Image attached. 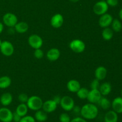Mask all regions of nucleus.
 <instances>
[{"instance_id": "obj_40", "label": "nucleus", "mask_w": 122, "mask_h": 122, "mask_svg": "<svg viewBox=\"0 0 122 122\" xmlns=\"http://www.w3.org/2000/svg\"><path fill=\"white\" fill-rule=\"evenodd\" d=\"M119 17L120 18V19L122 20V8L120 10L119 13Z\"/></svg>"}, {"instance_id": "obj_29", "label": "nucleus", "mask_w": 122, "mask_h": 122, "mask_svg": "<svg viewBox=\"0 0 122 122\" xmlns=\"http://www.w3.org/2000/svg\"><path fill=\"white\" fill-rule=\"evenodd\" d=\"M60 122H70L71 120L70 116L66 113H63L59 116Z\"/></svg>"}, {"instance_id": "obj_39", "label": "nucleus", "mask_w": 122, "mask_h": 122, "mask_svg": "<svg viewBox=\"0 0 122 122\" xmlns=\"http://www.w3.org/2000/svg\"><path fill=\"white\" fill-rule=\"evenodd\" d=\"M4 30V25L2 23L0 22V34Z\"/></svg>"}, {"instance_id": "obj_25", "label": "nucleus", "mask_w": 122, "mask_h": 122, "mask_svg": "<svg viewBox=\"0 0 122 122\" xmlns=\"http://www.w3.org/2000/svg\"><path fill=\"white\" fill-rule=\"evenodd\" d=\"M97 104L102 109L105 110L109 109L112 106V103H111L110 101L106 97H101V98L100 99Z\"/></svg>"}, {"instance_id": "obj_31", "label": "nucleus", "mask_w": 122, "mask_h": 122, "mask_svg": "<svg viewBox=\"0 0 122 122\" xmlns=\"http://www.w3.org/2000/svg\"><path fill=\"white\" fill-rule=\"evenodd\" d=\"M19 122H36V120L31 116L26 115L21 118Z\"/></svg>"}, {"instance_id": "obj_27", "label": "nucleus", "mask_w": 122, "mask_h": 122, "mask_svg": "<svg viewBox=\"0 0 122 122\" xmlns=\"http://www.w3.org/2000/svg\"><path fill=\"white\" fill-rule=\"evenodd\" d=\"M89 91L86 88H81L77 92V96L81 100H85L88 97Z\"/></svg>"}, {"instance_id": "obj_2", "label": "nucleus", "mask_w": 122, "mask_h": 122, "mask_svg": "<svg viewBox=\"0 0 122 122\" xmlns=\"http://www.w3.org/2000/svg\"><path fill=\"white\" fill-rule=\"evenodd\" d=\"M44 102L39 97L36 95L29 97L26 104L28 107L29 109L33 111H37L41 110L42 107V105Z\"/></svg>"}, {"instance_id": "obj_33", "label": "nucleus", "mask_w": 122, "mask_h": 122, "mask_svg": "<svg viewBox=\"0 0 122 122\" xmlns=\"http://www.w3.org/2000/svg\"><path fill=\"white\" fill-rule=\"evenodd\" d=\"M100 86V81L97 79L93 80L92 81L91 83V89H99Z\"/></svg>"}, {"instance_id": "obj_14", "label": "nucleus", "mask_w": 122, "mask_h": 122, "mask_svg": "<svg viewBox=\"0 0 122 122\" xmlns=\"http://www.w3.org/2000/svg\"><path fill=\"white\" fill-rule=\"evenodd\" d=\"M113 110L117 114L122 113V97H118L115 98L112 102V106Z\"/></svg>"}, {"instance_id": "obj_11", "label": "nucleus", "mask_w": 122, "mask_h": 122, "mask_svg": "<svg viewBox=\"0 0 122 122\" xmlns=\"http://www.w3.org/2000/svg\"><path fill=\"white\" fill-rule=\"evenodd\" d=\"M113 20V18L111 14H108V13H105V14L101 15L99 19V25L100 27H102V28H106L112 25Z\"/></svg>"}, {"instance_id": "obj_34", "label": "nucleus", "mask_w": 122, "mask_h": 122, "mask_svg": "<svg viewBox=\"0 0 122 122\" xmlns=\"http://www.w3.org/2000/svg\"><path fill=\"white\" fill-rule=\"evenodd\" d=\"M106 1L108 5L111 6V7H116L118 3H119L118 0H106Z\"/></svg>"}, {"instance_id": "obj_3", "label": "nucleus", "mask_w": 122, "mask_h": 122, "mask_svg": "<svg viewBox=\"0 0 122 122\" xmlns=\"http://www.w3.org/2000/svg\"><path fill=\"white\" fill-rule=\"evenodd\" d=\"M69 47L76 53H82L85 50L86 45L84 42L81 39H74L70 42Z\"/></svg>"}, {"instance_id": "obj_28", "label": "nucleus", "mask_w": 122, "mask_h": 122, "mask_svg": "<svg viewBox=\"0 0 122 122\" xmlns=\"http://www.w3.org/2000/svg\"><path fill=\"white\" fill-rule=\"evenodd\" d=\"M112 30L115 32H119L122 29V25L120 21L118 19H114L112 23Z\"/></svg>"}, {"instance_id": "obj_7", "label": "nucleus", "mask_w": 122, "mask_h": 122, "mask_svg": "<svg viewBox=\"0 0 122 122\" xmlns=\"http://www.w3.org/2000/svg\"><path fill=\"white\" fill-rule=\"evenodd\" d=\"M2 20L4 24L9 27H14L18 22L16 15L11 13H5L2 17Z\"/></svg>"}, {"instance_id": "obj_4", "label": "nucleus", "mask_w": 122, "mask_h": 122, "mask_svg": "<svg viewBox=\"0 0 122 122\" xmlns=\"http://www.w3.org/2000/svg\"><path fill=\"white\" fill-rule=\"evenodd\" d=\"M108 10V5L106 1H100L95 4L93 7V11L94 13L98 15H101L107 13Z\"/></svg>"}, {"instance_id": "obj_24", "label": "nucleus", "mask_w": 122, "mask_h": 122, "mask_svg": "<svg viewBox=\"0 0 122 122\" xmlns=\"http://www.w3.org/2000/svg\"><path fill=\"white\" fill-rule=\"evenodd\" d=\"M11 84V79L7 76L0 77V89H5L8 88Z\"/></svg>"}, {"instance_id": "obj_12", "label": "nucleus", "mask_w": 122, "mask_h": 122, "mask_svg": "<svg viewBox=\"0 0 122 122\" xmlns=\"http://www.w3.org/2000/svg\"><path fill=\"white\" fill-rule=\"evenodd\" d=\"M57 105L53 100H49L43 103L42 108L46 113H52L57 109Z\"/></svg>"}, {"instance_id": "obj_43", "label": "nucleus", "mask_w": 122, "mask_h": 122, "mask_svg": "<svg viewBox=\"0 0 122 122\" xmlns=\"http://www.w3.org/2000/svg\"><path fill=\"white\" fill-rule=\"evenodd\" d=\"M121 95H122V91H121Z\"/></svg>"}, {"instance_id": "obj_10", "label": "nucleus", "mask_w": 122, "mask_h": 122, "mask_svg": "<svg viewBox=\"0 0 122 122\" xmlns=\"http://www.w3.org/2000/svg\"><path fill=\"white\" fill-rule=\"evenodd\" d=\"M101 97L102 95L98 89H91V90L89 91L86 99L90 103L97 104Z\"/></svg>"}, {"instance_id": "obj_26", "label": "nucleus", "mask_w": 122, "mask_h": 122, "mask_svg": "<svg viewBox=\"0 0 122 122\" xmlns=\"http://www.w3.org/2000/svg\"><path fill=\"white\" fill-rule=\"evenodd\" d=\"M102 36L104 40H110L113 37V30L108 27L104 28L102 32Z\"/></svg>"}, {"instance_id": "obj_9", "label": "nucleus", "mask_w": 122, "mask_h": 122, "mask_svg": "<svg viewBox=\"0 0 122 122\" xmlns=\"http://www.w3.org/2000/svg\"><path fill=\"white\" fill-rule=\"evenodd\" d=\"M13 113L7 107L0 108V121L2 122H13Z\"/></svg>"}, {"instance_id": "obj_38", "label": "nucleus", "mask_w": 122, "mask_h": 122, "mask_svg": "<svg viewBox=\"0 0 122 122\" xmlns=\"http://www.w3.org/2000/svg\"><path fill=\"white\" fill-rule=\"evenodd\" d=\"M61 98L59 96H55L54 97L53 100L57 104H60V101H61Z\"/></svg>"}, {"instance_id": "obj_18", "label": "nucleus", "mask_w": 122, "mask_h": 122, "mask_svg": "<svg viewBox=\"0 0 122 122\" xmlns=\"http://www.w3.org/2000/svg\"><path fill=\"white\" fill-rule=\"evenodd\" d=\"M12 101H13V96L10 93H4L0 97V102L4 107H7L10 105Z\"/></svg>"}, {"instance_id": "obj_8", "label": "nucleus", "mask_w": 122, "mask_h": 122, "mask_svg": "<svg viewBox=\"0 0 122 122\" xmlns=\"http://www.w3.org/2000/svg\"><path fill=\"white\" fill-rule=\"evenodd\" d=\"M28 43L32 48H41L43 45V40L40 36L33 34L30 36L28 38Z\"/></svg>"}, {"instance_id": "obj_1", "label": "nucleus", "mask_w": 122, "mask_h": 122, "mask_svg": "<svg viewBox=\"0 0 122 122\" xmlns=\"http://www.w3.org/2000/svg\"><path fill=\"white\" fill-rule=\"evenodd\" d=\"M98 108L95 104L89 102L81 107L80 114L86 120H94L98 116Z\"/></svg>"}, {"instance_id": "obj_42", "label": "nucleus", "mask_w": 122, "mask_h": 122, "mask_svg": "<svg viewBox=\"0 0 122 122\" xmlns=\"http://www.w3.org/2000/svg\"><path fill=\"white\" fill-rule=\"evenodd\" d=\"M2 41L1 40V39H0V46H1V44H2Z\"/></svg>"}, {"instance_id": "obj_37", "label": "nucleus", "mask_w": 122, "mask_h": 122, "mask_svg": "<svg viewBox=\"0 0 122 122\" xmlns=\"http://www.w3.org/2000/svg\"><path fill=\"white\" fill-rule=\"evenodd\" d=\"M81 108L80 107H79V106H74L73 108L72 109V110L73 111L74 113H75V114H80V113H81Z\"/></svg>"}, {"instance_id": "obj_6", "label": "nucleus", "mask_w": 122, "mask_h": 122, "mask_svg": "<svg viewBox=\"0 0 122 122\" xmlns=\"http://www.w3.org/2000/svg\"><path fill=\"white\" fill-rule=\"evenodd\" d=\"M60 105L61 107L66 112L72 110L75 106V101L73 99L69 96H64L61 98Z\"/></svg>"}, {"instance_id": "obj_19", "label": "nucleus", "mask_w": 122, "mask_h": 122, "mask_svg": "<svg viewBox=\"0 0 122 122\" xmlns=\"http://www.w3.org/2000/svg\"><path fill=\"white\" fill-rule=\"evenodd\" d=\"M104 120V122H117L118 114L113 110L108 111L105 114Z\"/></svg>"}, {"instance_id": "obj_21", "label": "nucleus", "mask_w": 122, "mask_h": 122, "mask_svg": "<svg viewBox=\"0 0 122 122\" xmlns=\"http://www.w3.org/2000/svg\"><path fill=\"white\" fill-rule=\"evenodd\" d=\"M99 91L103 96L108 95L112 91V85L108 82H104L102 83L99 87Z\"/></svg>"}, {"instance_id": "obj_22", "label": "nucleus", "mask_w": 122, "mask_h": 122, "mask_svg": "<svg viewBox=\"0 0 122 122\" xmlns=\"http://www.w3.org/2000/svg\"><path fill=\"white\" fill-rule=\"evenodd\" d=\"M29 108L26 103H21L17 107L15 112L21 117L27 115Z\"/></svg>"}, {"instance_id": "obj_20", "label": "nucleus", "mask_w": 122, "mask_h": 122, "mask_svg": "<svg viewBox=\"0 0 122 122\" xmlns=\"http://www.w3.org/2000/svg\"><path fill=\"white\" fill-rule=\"evenodd\" d=\"M14 27L15 31L17 33H25L28 30L29 25L25 21H20V22H17Z\"/></svg>"}, {"instance_id": "obj_41", "label": "nucleus", "mask_w": 122, "mask_h": 122, "mask_svg": "<svg viewBox=\"0 0 122 122\" xmlns=\"http://www.w3.org/2000/svg\"><path fill=\"white\" fill-rule=\"evenodd\" d=\"M69 1H71V2H78L79 0H69Z\"/></svg>"}, {"instance_id": "obj_5", "label": "nucleus", "mask_w": 122, "mask_h": 122, "mask_svg": "<svg viewBox=\"0 0 122 122\" xmlns=\"http://www.w3.org/2000/svg\"><path fill=\"white\" fill-rule=\"evenodd\" d=\"M1 52L6 57H10L13 54L14 51V48L13 44L8 41H4L2 42L0 46Z\"/></svg>"}, {"instance_id": "obj_36", "label": "nucleus", "mask_w": 122, "mask_h": 122, "mask_svg": "<svg viewBox=\"0 0 122 122\" xmlns=\"http://www.w3.org/2000/svg\"><path fill=\"white\" fill-rule=\"evenodd\" d=\"M21 117L18 114H17L15 112L13 113V121L14 122H19Z\"/></svg>"}, {"instance_id": "obj_44", "label": "nucleus", "mask_w": 122, "mask_h": 122, "mask_svg": "<svg viewBox=\"0 0 122 122\" xmlns=\"http://www.w3.org/2000/svg\"></svg>"}, {"instance_id": "obj_16", "label": "nucleus", "mask_w": 122, "mask_h": 122, "mask_svg": "<svg viewBox=\"0 0 122 122\" xmlns=\"http://www.w3.org/2000/svg\"><path fill=\"white\" fill-rule=\"evenodd\" d=\"M67 88L69 91L71 92H77L79 89L81 88V83L77 80H70L67 83Z\"/></svg>"}, {"instance_id": "obj_13", "label": "nucleus", "mask_w": 122, "mask_h": 122, "mask_svg": "<svg viewBox=\"0 0 122 122\" xmlns=\"http://www.w3.org/2000/svg\"><path fill=\"white\" fill-rule=\"evenodd\" d=\"M63 22H64V19L63 15L59 13L54 14L51 17V25L54 28L58 29L61 27V26L63 25Z\"/></svg>"}, {"instance_id": "obj_35", "label": "nucleus", "mask_w": 122, "mask_h": 122, "mask_svg": "<svg viewBox=\"0 0 122 122\" xmlns=\"http://www.w3.org/2000/svg\"><path fill=\"white\" fill-rule=\"evenodd\" d=\"M70 122H88L86 119H83V117H76L74 119H71Z\"/></svg>"}, {"instance_id": "obj_30", "label": "nucleus", "mask_w": 122, "mask_h": 122, "mask_svg": "<svg viewBox=\"0 0 122 122\" xmlns=\"http://www.w3.org/2000/svg\"><path fill=\"white\" fill-rule=\"evenodd\" d=\"M29 99V97L27 96V94H25V93H21V94H19L18 96V100L20 101L21 103H26L27 102V100Z\"/></svg>"}, {"instance_id": "obj_17", "label": "nucleus", "mask_w": 122, "mask_h": 122, "mask_svg": "<svg viewBox=\"0 0 122 122\" xmlns=\"http://www.w3.org/2000/svg\"><path fill=\"white\" fill-rule=\"evenodd\" d=\"M107 74V70L104 66H99L96 69L95 71V79L102 81L106 77Z\"/></svg>"}, {"instance_id": "obj_15", "label": "nucleus", "mask_w": 122, "mask_h": 122, "mask_svg": "<svg viewBox=\"0 0 122 122\" xmlns=\"http://www.w3.org/2000/svg\"><path fill=\"white\" fill-rule=\"evenodd\" d=\"M60 56V51L58 49L53 48L48 51L46 53V57L48 60L51 61H55L59 58Z\"/></svg>"}, {"instance_id": "obj_32", "label": "nucleus", "mask_w": 122, "mask_h": 122, "mask_svg": "<svg viewBox=\"0 0 122 122\" xmlns=\"http://www.w3.org/2000/svg\"><path fill=\"white\" fill-rule=\"evenodd\" d=\"M44 55V52H43V51L41 48L36 49L35 50L34 56L35 57V58H38V59H41V58H43Z\"/></svg>"}, {"instance_id": "obj_23", "label": "nucleus", "mask_w": 122, "mask_h": 122, "mask_svg": "<svg viewBox=\"0 0 122 122\" xmlns=\"http://www.w3.org/2000/svg\"><path fill=\"white\" fill-rule=\"evenodd\" d=\"M35 119L36 121L39 122H44L48 119L47 113L44 110H39L36 111V113L35 114Z\"/></svg>"}]
</instances>
